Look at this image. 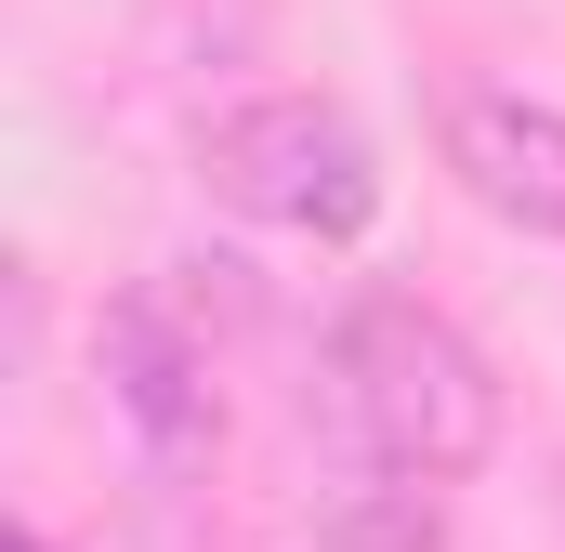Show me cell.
Segmentation results:
<instances>
[{"label":"cell","mask_w":565,"mask_h":552,"mask_svg":"<svg viewBox=\"0 0 565 552\" xmlns=\"http://www.w3.org/2000/svg\"><path fill=\"white\" fill-rule=\"evenodd\" d=\"M13 552H53V540H40V527H13Z\"/></svg>","instance_id":"obj_6"},{"label":"cell","mask_w":565,"mask_h":552,"mask_svg":"<svg viewBox=\"0 0 565 552\" xmlns=\"http://www.w3.org/2000/svg\"><path fill=\"white\" fill-rule=\"evenodd\" d=\"M316 408L355 460H395V474H473L500 447V369L473 355L460 316H434L422 289H355L316 342Z\"/></svg>","instance_id":"obj_1"},{"label":"cell","mask_w":565,"mask_h":552,"mask_svg":"<svg viewBox=\"0 0 565 552\" xmlns=\"http://www.w3.org/2000/svg\"><path fill=\"white\" fill-rule=\"evenodd\" d=\"M93 369H106V408H119V434L145 447V474L198 487V474L224 460V342H211V302H198L184 264L132 276V289L106 302Z\"/></svg>","instance_id":"obj_3"},{"label":"cell","mask_w":565,"mask_h":552,"mask_svg":"<svg viewBox=\"0 0 565 552\" xmlns=\"http://www.w3.org/2000/svg\"><path fill=\"white\" fill-rule=\"evenodd\" d=\"M302 527H316V552H447V487L342 447V460L302 487Z\"/></svg>","instance_id":"obj_5"},{"label":"cell","mask_w":565,"mask_h":552,"mask_svg":"<svg viewBox=\"0 0 565 552\" xmlns=\"http://www.w3.org/2000/svg\"><path fill=\"white\" fill-rule=\"evenodd\" d=\"M434 145H447V171H460V198H473L487 224H513V237H565V106L473 79V93H447Z\"/></svg>","instance_id":"obj_4"},{"label":"cell","mask_w":565,"mask_h":552,"mask_svg":"<svg viewBox=\"0 0 565 552\" xmlns=\"http://www.w3.org/2000/svg\"><path fill=\"white\" fill-rule=\"evenodd\" d=\"M198 184L224 211L277 224V237H316V251H342V237L382 224V145L355 132V106H329V93H250V106H224L198 132Z\"/></svg>","instance_id":"obj_2"}]
</instances>
